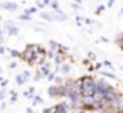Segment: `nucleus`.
<instances>
[{"mask_svg":"<svg viewBox=\"0 0 123 113\" xmlns=\"http://www.w3.org/2000/svg\"><path fill=\"white\" fill-rule=\"evenodd\" d=\"M47 94H49L51 98H59V89H57V84L49 86V88H47Z\"/></svg>","mask_w":123,"mask_h":113,"instance_id":"7","label":"nucleus"},{"mask_svg":"<svg viewBox=\"0 0 123 113\" xmlns=\"http://www.w3.org/2000/svg\"><path fill=\"white\" fill-rule=\"evenodd\" d=\"M99 74L103 76V78H110V79H116V74L115 73H111V71H99Z\"/></svg>","mask_w":123,"mask_h":113,"instance_id":"9","label":"nucleus"},{"mask_svg":"<svg viewBox=\"0 0 123 113\" xmlns=\"http://www.w3.org/2000/svg\"><path fill=\"white\" fill-rule=\"evenodd\" d=\"M22 74H24V76H25V78H27V79H31V73H29V71H24V73H22Z\"/></svg>","mask_w":123,"mask_h":113,"instance_id":"29","label":"nucleus"},{"mask_svg":"<svg viewBox=\"0 0 123 113\" xmlns=\"http://www.w3.org/2000/svg\"><path fill=\"white\" fill-rule=\"evenodd\" d=\"M103 10H105V7H103V5H99V7H98V9H96V14H101V12H103Z\"/></svg>","mask_w":123,"mask_h":113,"instance_id":"26","label":"nucleus"},{"mask_svg":"<svg viewBox=\"0 0 123 113\" xmlns=\"http://www.w3.org/2000/svg\"><path fill=\"white\" fill-rule=\"evenodd\" d=\"M27 12H29V14H36V12H37V9H36V7H32V9H29Z\"/></svg>","mask_w":123,"mask_h":113,"instance_id":"27","label":"nucleus"},{"mask_svg":"<svg viewBox=\"0 0 123 113\" xmlns=\"http://www.w3.org/2000/svg\"><path fill=\"white\" fill-rule=\"evenodd\" d=\"M9 68H10V69H15V68H17V63H15V61H12V63L9 64Z\"/></svg>","mask_w":123,"mask_h":113,"instance_id":"24","label":"nucleus"},{"mask_svg":"<svg viewBox=\"0 0 123 113\" xmlns=\"http://www.w3.org/2000/svg\"><path fill=\"white\" fill-rule=\"evenodd\" d=\"M4 34H7V36H19V27H17V25H14L12 22H5Z\"/></svg>","mask_w":123,"mask_h":113,"instance_id":"2","label":"nucleus"},{"mask_svg":"<svg viewBox=\"0 0 123 113\" xmlns=\"http://www.w3.org/2000/svg\"><path fill=\"white\" fill-rule=\"evenodd\" d=\"M120 15H123V9H121V10H120Z\"/></svg>","mask_w":123,"mask_h":113,"instance_id":"34","label":"nucleus"},{"mask_svg":"<svg viewBox=\"0 0 123 113\" xmlns=\"http://www.w3.org/2000/svg\"><path fill=\"white\" fill-rule=\"evenodd\" d=\"M19 100V94H17V91H10V103H15Z\"/></svg>","mask_w":123,"mask_h":113,"instance_id":"16","label":"nucleus"},{"mask_svg":"<svg viewBox=\"0 0 123 113\" xmlns=\"http://www.w3.org/2000/svg\"><path fill=\"white\" fill-rule=\"evenodd\" d=\"M121 49H123V47H121Z\"/></svg>","mask_w":123,"mask_h":113,"instance_id":"36","label":"nucleus"},{"mask_svg":"<svg viewBox=\"0 0 123 113\" xmlns=\"http://www.w3.org/2000/svg\"><path fill=\"white\" fill-rule=\"evenodd\" d=\"M49 5H51V7H52L54 10H59V4L56 2V0H51V4H49Z\"/></svg>","mask_w":123,"mask_h":113,"instance_id":"19","label":"nucleus"},{"mask_svg":"<svg viewBox=\"0 0 123 113\" xmlns=\"http://www.w3.org/2000/svg\"><path fill=\"white\" fill-rule=\"evenodd\" d=\"M49 47H51V49H54V51H59L61 44H59L57 41H49Z\"/></svg>","mask_w":123,"mask_h":113,"instance_id":"12","label":"nucleus"},{"mask_svg":"<svg viewBox=\"0 0 123 113\" xmlns=\"http://www.w3.org/2000/svg\"><path fill=\"white\" fill-rule=\"evenodd\" d=\"M96 81H98V89H101V91H106V89L111 88V84L105 79H96Z\"/></svg>","mask_w":123,"mask_h":113,"instance_id":"8","label":"nucleus"},{"mask_svg":"<svg viewBox=\"0 0 123 113\" xmlns=\"http://www.w3.org/2000/svg\"><path fill=\"white\" fill-rule=\"evenodd\" d=\"M10 56H12L14 59H17V57H22V52H19L17 49H12V51H10Z\"/></svg>","mask_w":123,"mask_h":113,"instance_id":"15","label":"nucleus"},{"mask_svg":"<svg viewBox=\"0 0 123 113\" xmlns=\"http://www.w3.org/2000/svg\"><path fill=\"white\" fill-rule=\"evenodd\" d=\"M42 113H57V111H56V106H49V108H46Z\"/></svg>","mask_w":123,"mask_h":113,"instance_id":"18","label":"nucleus"},{"mask_svg":"<svg viewBox=\"0 0 123 113\" xmlns=\"http://www.w3.org/2000/svg\"><path fill=\"white\" fill-rule=\"evenodd\" d=\"M5 98H7V89L4 88L2 91H0V100H5Z\"/></svg>","mask_w":123,"mask_h":113,"instance_id":"20","label":"nucleus"},{"mask_svg":"<svg viewBox=\"0 0 123 113\" xmlns=\"http://www.w3.org/2000/svg\"><path fill=\"white\" fill-rule=\"evenodd\" d=\"M41 19H44L47 22H52L54 20V15L52 14H47V12H41Z\"/></svg>","mask_w":123,"mask_h":113,"instance_id":"10","label":"nucleus"},{"mask_svg":"<svg viewBox=\"0 0 123 113\" xmlns=\"http://www.w3.org/2000/svg\"><path fill=\"white\" fill-rule=\"evenodd\" d=\"M7 83H9V81H7V79H4V81H2V88H7Z\"/></svg>","mask_w":123,"mask_h":113,"instance_id":"31","label":"nucleus"},{"mask_svg":"<svg viewBox=\"0 0 123 113\" xmlns=\"http://www.w3.org/2000/svg\"><path fill=\"white\" fill-rule=\"evenodd\" d=\"M5 108H7V103H5V101H4V100H2V110H4V111H5Z\"/></svg>","mask_w":123,"mask_h":113,"instance_id":"32","label":"nucleus"},{"mask_svg":"<svg viewBox=\"0 0 123 113\" xmlns=\"http://www.w3.org/2000/svg\"><path fill=\"white\" fill-rule=\"evenodd\" d=\"M57 71H59L62 76H66V74L71 73V64H69V63H62L61 66H57Z\"/></svg>","mask_w":123,"mask_h":113,"instance_id":"4","label":"nucleus"},{"mask_svg":"<svg viewBox=\"0 0 123 113\" xmlns=\"http://www.w3.org/2000/svg\"><path fill=\"white\" fill-rule=\"evenodd\" d=\"M66 59H68V56H66V52H61V51H57V54H56V64L57 66H61L62 63H66Z\"/></svg>","mask_w":123,"mask_h":113,"instance_id":"6","label":"nucleus"},{"mask_svg":"<svg viewBox=\"0 0 123 113\" xmlns=\"http://www.w3.org/2000/svg\"><path fill=\"white\" fill-rule=\"evenodd\" d=\"M71 108H73V106H71V103H64V101L56 105V111H57V113H68Z\"/></svg>","mask_w":123,"mask_h":113,"instance_id":"3","label":"nucleus"},{"mask_svg":"<svg viewBox=\"0 0 123 113\" xmlns=\"http://www.w3.org/2000/svg\"><path fill=\"white\" fill-rule=\"evenodd\" d=\"M19 19H20V20H24V22H25V20L29 22V20H31V14H29V12L25 10L24 14H20V15H19Z\"/></svg>","mask_w":123,"mask_h":113,"instance_id":"13","label":"nucleus"},{"mask_svg":"<svg viewBox=\"0 0 123 113\" xmlns=\"http://www.w3.org/2000/svg\"><path fill=\"white\" fill-rule=\"evenodd\" d=\"M15 81H17V84H19V86H22V84H25V83H27V78H25L24 74H19V76L15 78Z\"/></svg>","mask_w":123,"mask_h":113,"instance_id":"11","label":"nucleus"},{"mask_svg":"<svg viewBox=\"0 0 123 113\" xmlns=\"http://www.w3.org/2000/svg\"><path fill=\"white\" fill-rule=\"evenodd\" d=\"M79 83H81V94L83 96H93L94 91L98 89V81L93 76H89V74L81 76L79 78Z\"/></svg>","mask_w":123,"mask_h":113,"instance_id":"1","label":"nucleus"},{"mask_svg":"<svg viewBox=\"0 0 123 113\" xmlns=\"http://www.w3.org/2000/svg\"><path fill=\"white\" fill-rule=\"evenodd\" d=\"M2 9H4V10L15 12V10L19 9V5H17V4H14V2H4V4H2Z\"/></svg>","mask_w":123,"mask_h":113,"instance_id":"5","label":"nucleus"},{"mask_svg":"<svg viewBox=\"0 0 123 113\" xmlns=\"http://www.w3.org/2000/svg\"><path fill=\"white\" fill-rule=\"evenodd\" d=\"M66 81H64V78L62 76H56L54 78V84H64Z\"/></svg>","mask_w":123,"mask_h":113,"instance_id":"17","label":"nucleus"},{"mask_svg":"<svg viewBox=\"0 0 123 113\" xmlns=\"http://www.w3.org/2000/svg\"><path fill=\"white\" fill-rule=\"evenodd\" d=\"M59 51H61V52H66V54H68V51H69V49H68L66 46H61V47H59Z\"/></svg>","mask_w":123,"mask_h":113,"instance_id":"23","label":"nucleus"},{"mask_svg":"<svg viewBox=\"0 0 123 113\" xmlns=\"http://www.w3.org/2000/svg\"><path fill=\"white\" fill-rule=\"evenodd\" d=\"M103 64H105V66H108V68H113V64H111L110 61H103Z\"/></svg>","mask_w":123,"mask_h":113,"instance_id":"28","label":"nucleus"},{"mask_svg":"<svg viewBox=\"0 0 123 113\" xmlns=\"http://www.w3.org/2000/svg\"><path fill=\"white\" fill-rule=\"evenodd\" d=\"M88 59L89 61H96V54L94 52H88Z\"/></svg>","mask_w":123,"mask_h":113,"instance_id":"21","label":"nucleus"},{"mask_svg":"<svg viewBox=\"0 0 123 113\" xmlns=\"http://www.w3.org/2000/svg\"><path fill=\"white\" fill-rule=\"evenodd\" d=\"M34 103H36V105L42 103V98H41V96H34Z\"/></svg>","mask_w":123,"mask_h":113,"instance_id":"22","label":"nucleus"},{"mask_svg":"<svg viewBox=\"0 0 123 113\" xmlns=\"http://www.w3.org/2000/svg\"><path fill=\"white\" fill-rule=\"evenodd\" d=\"M34 93H36V89H34V88H29V89L24 93V96H25V98H34Z\"/></svg>","mask_w":123,"mask_h":113,"instance_id":"14","label":"nucleus"},{"mask_svg":"<svg viewBox=\"0 0 123 113\" xmlns=\"http://www.w3.org/2000/svg\"><path fill=\"white\" fill-rule=\"evenodd\" d=\"M25 113H34V110H32V108H27V110H25Z\"/></svg>","mask_w":123,"mask_h":113,"instance_id":"33","label":"nucleus"},{"mask_svg":"<svg viewBox=\"0 0 123 113\" xmlns=\"http://www.w3.org/2000/svg\"><path fill=\"white\" fill-rule=\"evenodd\" d=\"M44 5H47V4H46V2H37V7H39V9H44Z\"/></svg>","mask_w":123,"mask_h":113,"instance_id":"25","label":"nucleus"},{"mask_svg":"<svg viewBox=\"0 0 123 113\" xmlns=\"http://www.w3.org/2000/svg\"><path fill=\"white\" fill-rule=\"evenodd\" d=\"M113 4H115V0H108V2H106V5H108V7H111Z\"/></svg>","mask_w":123,"mask_h":113,"instance_id":"30","label":"nucleus"},{"mask_svg":"<svg viewBox=\"0 0 123 113\" xmlns=\"http://www.w3.org/2000/svg\"><path fill=\"white\" fill-rule=\"evenodd\" d=\"M116 113H123V110H118V111H116Z\"/></svg>","mask_w":123,"mask_h":113,"instance_id":"35","label":"nucleus"}]
</instances>
